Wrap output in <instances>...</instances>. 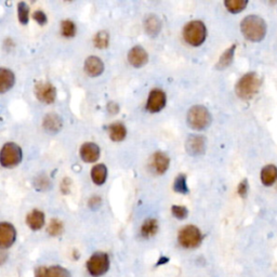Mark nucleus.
<instances>
[{
	"mask_svg": "<svg viewBox=\"0 0 277 277\" xmlns=\"http://www.w3.org/2000/svg\"><path fill=\"white\" fill-rule=\"evenodd\" d=\"M128 61L131 65L135 67H142L145 65L148 61L147 52L140 46L133 47L128 53Z\"/></svg>",
	"mask_w": 277,
	"mask_h": 277,
	"instance_id": "12",
	"label": "nucleus"
},
{
	"mask_svg": "<svg viewBox=\"0 0 277 277\" xmlns=\"http://www.w3.org/2000/svg\"><path fill=\"white\" fill-rule=\"evenodd\" d=\"M26 223H28V225L34 231L40 230L44 224L43 212H41L40 210H33L29 213V216L26 217Z\"/></svg>",
	"mask_w": 277,
	"mask_h": 277,
	"instance_id": "18",
	"label": "nucleus"
},
{
	"mask_svg": "<svg viewBox=\"0 0 277 277\" xmlns=\"http://www.w3.org/2000/svg\"><path fill=\"white\" fill-rule=\"evenodd\" d=\"M61 29H62V34H63V36H65V37H74L76 34V26L69 20L62 22Z\"/></svg>",
	"mask_w": 277,
	"mask_h": 277,
	"instance_id": "29",
	"label": "nucleus"
},
{
	"mask_svg": "<svg viewBox=\"0 0 277 277\" xmlns=\"http://www.w3.org/2000/svg\"><path fill=\"white\" fill-rule=\"evenodd\" d=\"M86 73L91 77L100 76L104 71V64L100 58L89 57L85 62Z\"/></svg>",
	"mask_w": 277,
	"mask_h": 277,
	"instance_id": "14",
	"label": "nucleus"
},
{
	"mask_svg": "<svg viewBox=\"0 0 277 277\" xmlns=\"http://www.w3.org/2000/svg\"><path fill=\"white\" fill-rule=\"evenodd\" d=\"M158 231V222L155 219H148L146 220L141 228V234L143 237L149 238L154 236Z\"/></svg>",
	"mask_w": 277,
	"mask_h": 277,
	"instance_id": "24",
	"label": "nucleus"
},
{
	"mask_svg": "<svg viewBox=\"0 0 277 277\" xmlns=\"http://www.w3.org/2000/svg\"><path fill=\"white\" fill-rule=\"evenodd\" d=\"M261 181L265 186H271L277 181V167L267 165L261 170Z\"/></svg>",
	"mask_w": 277,
	"mask_h": 277,
	"instance_id": "19",
	"label": "nucleus"
},
{
	"mask_svg": "<svg viewBox=\"0 0 277 277\" xmlns=\"http://www.w3.org/2000/svg\"><path fill=\"white\" fill-rule=\"evenodd\" d=\"M179 243L184 248L191 249L198 247L202 243V233L198 228L194 225H187L183 228L179 233Z\"/></svg>",
	"mask_w": 277,
	"mask_h": 277,
	"instance_id": "7",
	"label": "nucleus"
},
{
	"mask_svg": "<svg viewBox=\"0 0 277 277\" xmlns=\"http://www.w3.org/2000/svg\"><path fill=\"white\" fill-rule=\"evenodd\" d=\"M144 28H145V32L149 36H157L158 33L160 32V29H162V23H160L159 19L156 15L150 14L146 16L145 22H144Z\"/></svg>",
	"mask_w": 277,
	"mask_h": 277,
	"instance_id": "20",
	"label": "nucleus"
},
{
	"mask_svg": "<svg viewBox=\"0 0 277 277\" xmlns=\"http://www.w3.org/2000/svg\"><path fill=\"white\" fill-rule=\"evenodd\" d=\"M29 12H30L29 6L25 3H20L17 5V15H19L20 22L24 25L29 23Z\"/></svg>",
	"mask_w": 277,
	"mask_h": 277,
	"instance_id": "30",
	"label": "nucleus"
},
{
	"mask_svg": "<svg viewBox=\"0 0 277 277\" xmlns=\"http://www.w3.org/2000/svg\"><path fill=\"white\" fill-rule=\"evenodd\" d=\"M106 177H107V169L103 164L95 165L92 168L91 178L95 184L102 185L106 180Z\"/></svg>",
	"mask_w": 277,
	"mask_h": 277,
	"instance_id": "22",
	"label": "nucleus"
},
{
	"mask_svg": "<svg viewBox=\"0 0 277 277\" xmlns=\"http://www.w3.org/2000/svg\"><path fill=\"white\" fill-rule=\"evenodd\" d=\"M173 190L177 193H181V194H186L189 192V187H187L186 184V177L184 174H179L175 180L173 182Z\"/></svg>",
	"mask_w": 277,
	"mask_h": 277,
	"instance_id": "27",
	"label": "nucleus"
},
{
	"mask_svg": "<svg viewBox=\"0 0 277 277\" xmlns=\"http://www.w3.org/2000/svg\"><path fill=\"white\" fill-rule=\"evenodd\" d=\"M247 5H248L247 0H226V2H224V6L232 13L242 12L247 7Z\"/></svg>",
	"mask_w": 277,
	"mask_h": 277,
	"instance_id": "25",
	"label": "nucleus"
},
{
	"mask_svg": "<svg viewBox=\"0 0 277 277\" xmlns=\"http://www.w3.org/2000/svg\"><path fill=\"white\" fill-rule=\"evenodd\" d=\"M22 160V149L15 143H6L2 153H0V162L6 168H12L19 165Z\"/></svg>",
	"mask_w": 277,
	"mask_h": 277,
	"instance_id": "5",
	"label": "nucleus"
},
{
	"mask_svg": "<svg viewBox=\"0 0 277 277\" xmlns=\"http://www.w3.org/2000/svg\"><path fill=\"white\" fill-rule=\"evenodd\" d=\"M235 49H236V46L235 44H233V46L230 47L228 50L223 52V55L221 56L218 64H217L218 69H224L232 64V62H233V59H234Z\"/></svg>",
	"mask_w": 277,
	"mask_h": 277,
	"instance_id": "23",
	"label": "nucleus"
},
{
	"mask_svg": "<svg viewBox=\"0 0 277 277\" xmlns=\"http://www.w3.org/2000/svg\"><path fill=\"white\" fill-rule=\"evenodd\" d=\"M16 232L15 229L10 223L3 222L0 224V247L3 249L9 248L15 242Z\"/></svg>",
	"mask_w": 277,
	"mask_h": 277,
	"instance_id": "10",
	"label": "nucleus"
},
{
	"mask_svg": "<svg viewBox=\"0 0 277 277\" xmlns=\"http://www.w3.org/2000/svg\"><path fill=\"white\" fill-rule=\"evenodd\" d=\"M62 231H63V224H62V222H60L57 219L51 220L48 226V233L52 236H58L62 233Z\"/></svg>",
	"mask_w": 277,
	"mask_h": 277,
	"instance_id": "31",
	"label": "nucleus"
},
{
	"mask_svg": "<svg viewBox=\"0 0 277 277\" xmlns=\"http://www.w3.org/2000/svg\"><path fill=\"white\" fill-rule=\"evenodd\" d=\"M110 269L109 256L104 253H95L87 262V270L93 277L104 275Z\"/></svg>",
	"mask_w": 277,
	"mask_h": 277,
	"instance_id": "6",
	"label": "nucleus"
},
{
	"mask_svg": "<svg viewBox=\"0 0 277 277\" xmlns=\"http://www.w3.org/2000/svg\"><path fill=\"white\" fill-rule=\"evenodd\" d=\"M44 277H70V273L64 267L55 265L46 269V276Z\"/></svg>",
	"mask_w": 277,
	"mask_h": 277,
	"instance_id": "26",
	"label": "nucleus"
},
{
	"mask_svg": "<svg viewBox=\"0 0 277 277\" xmlns=\"http://www.w3.org/2000/svg\"><path fill=\"white\" fill-rule=\"evenodd\" d=\"M266 30L265 21L258 15H248L240 23V31L244 37L254 42L262 41L265 38Z\"/></svg>",
	"mask_w": 277,
	"mask_h": 277,
	"instance_id": "1",
	"label": "nucleus"
},
{
	"mask_svg": "<svg viewBox=\"0 0 277 277\" xmlns=\"http://www.w3.org/2000/svg\"><path fill=\"white\" fill-rule=\"evenodd\" d=\"M171 212L173 216L179 219V220H183L187 217V214H189V211L183 206H172L171 207Z\"/></svg>",
	"mask_w": 277,
	"mask_h": 277,
	"instance_id": "32",
	"label": "nucleus"
},
{
	"mask_svg": "<svg viewBox=\"0 0 277 277\" xmlns=\"http://www.w3.org/2000/svg\"><path fill=\"white\" fill-rule=\"evenodd\" d=\"M169 164H170V160L169 157L163 153V152H157L153 155V159H152V166H153L155 172L158 174H163L167 171L169 168Z\"/></svg>",
	"mask_w": 277,
	"mask_h": 277,
	"instance_id": "15",
	"label": "nucleus"
},
{
	"mask_svg": "<svg viewBox=\"0 0 277 277\" xmlns=\"http://www.w3.org/2000/svg\"><path fill=\"white\" fill-rule=\"evenodd\" d=\"M109 39H110V37H109V34H107V32L101 31L94 36V39H93L94 46L99 49H104L109 46Z\"/></svg>",
	"mask_w": 277,
	"mask_h": 277,
	"instance_id": "28",
	"label": "nucleus"
},
{
	"mask_svg": "<svg viewBox=\"0 0 277 277\" xmlns=\"http://www.w3.org/2000/svg\"><path fill=\"white\" fill-rule=\"evenodd\" d=\"M248 190H249V185H248V181L247 180H243L242 182L239 183L238 185V194L240 197L245 198L247 194H248Z\"/></svg>",
	"mask_w": 277,
	"mask_h": 277,
	"instance_id": "33",
	"label": "nucleus"
},
{
	"mask_svg": "<svg viewBox=\"0 0 277 277\" xmlns=\"http://www.w3.org/2000/svg\"><path fill=\"white\" fill-rule=\"evenodd\" d=\"M34 92L40 102L47 104L55 102L57 97V90L55 86L49 83H38L35 86Z\"/></svg>",
	"mask_w": 277,
	"mask_h": 277,
	"instance_id": "8",
	"label": "nucleus"
},
{
	"mask_svg": "<svg viewBox=\"0 0 277 277\" xmlns=\"http://www.w3.org/2000/svg\"><path fill=\"white\" fill-rule=\"evenodd\" d=\"M46 269L47 267H39V269L36 271L35 276L36 277H44L46 276Z\"/></svg>",
	"mask_w": 277,
	"mask_h": 277,
	"instance_id": "35",
	"label": "nucleus"
},
{
	"mask_svg": "<svg viewBox=\"0 0 277 277\" xmlns=\"http://www.w3.org/2000/svg\"><path fill=\"white\" fill-rule=\"evenodd\" d=\"M109 131H110L111 139L115 142L122 141L127 136V129L121 122L112 123L109 127Z\"/></svg>",
	"mask_w": 277,
	"mask_h": 277,
	"instance_id": "21",
	"label": "nucleus"
},
{
	"mask_svg": "<svg viewBox=\"0 0 277 277\" xmlns=\"http://www.w3.org/2000/svg\"><path fill=\"white\" fill-rule=\"evenodd\" d=\"M260 86H261L260 78H259L258 74L251 71V73L245 74L238 80L235 91L240 99L249 100L259 91Z\"/></svg>",
	"mask_w": 277,
	"mask_h": 277,
	"instance_id": "2",
	"label": "nucleus"
},
{
	"mask_svg": "<svg viewBox=\"0 0 277 277\" xmlns=\"http://www.w3.org/2000/svg\"><path fill=\"white\" fill-rule=\"evenodd\" d=\"M34 20L37 22L38 24L40 25H43V24H46L47 23V16L46 14H44L41 10H38V11H35L34 13Z\"/></svg>",
	"mask_w": 277,
	"mask_h": 277,
	"instance_id": "34",
	"label": "nucleus"
},
{
	"mask_svg": "<svg viewBox=\"0 0 277 277\" xmlns=\"http://www.w3.org/2000/svg\"><path fill=\"white\" fill-rule=\"evenodd\" d=\"M187 122L192 129L204 130L211 123V115L205 106L195 105L187 113Z\"/></svg>",
	"mask_w": 277,
	"mask_h": 277,
	"instance_id": "3",
	"label": "nucleus"
},
{
	"mask_svg": "<svg viewBox=\"0 0 277 277\" xmlns=\"http://www.w3.org/2000/svg\"><path fill=\"white\" fill-rule=\"evenodd\" d=\"M80 156L86 163H95L100 157V148L95 143H85L80 148Z\"/></svg>",
	"mask_w": 277,
	"mask_h": 277,
	"instance_id": "13",
	"label": "nucleus"
},
{
	"mask_svg": "<svg viewBox=\"0 0 277 277\" xmlns=\"http://www.w3.org/2000/svg\"><path fill=\"white\" fill-rule=\"evenodd\" d=\"M185 148L192 156L203 155L206 148V140L202 136H191L186 140Z\"/></svg>",
	"mask_w": 277,
	"mask_h": 277,
	"instance_id": "11",
	"label": "nucleus"
},
{
	"mask_svg": "<svg viewBox=\"0 0 277 277\" xmlns=\"http://www.w3.org/2000/svg\"><path fill=\"white\" fill-rule=\"evenodd\" d=\"M15 82L14 74L10 69L2 68L0 69V92L5 93L10 90Z\"/></svg>",
	"mask_w": 277,
	"mask_h": 277,
	"instance_id": "17",
	"label": "nucleus"
},
{
	"mask_svg": "<svg viewBox=\"0 0 277 277\" xmlns=\"http://www.w3.org/2000/svg\"><path fill=\"white\" fill-rule=\"evenodd\" d=\"M207 36V30L205 24L200 21H192L187 23L183 31V37L191 46L197 47L205 41Z\"/></svg>",
	"mask_w": 277,
	"mask_h": 277,
	"instance_id": "4",
	"label": "nucleus"
},
{
	"mask_svg": "<svg viewBox=\"0 0 277 277\" xmlns=\"http://www.w3.org/2000/svg\"><path fill=\"white\" fill-rule=\"evenodd\" d=\"M42 126L49 133H57L62 128V119L57 114H48L43 118Z\"/></svg>",
	"mask_w": 277,
	"mask_h": 277,
	"instance_id": "16",
	"label": "nucleus"
},
{
	"mask_svg": "<svg viewBox=\"0 0 277 277\" xmlns=\"http://www.w3.org/2000/svg\"><path fill=\"white\" fill-rule=\"evenodd\" d=\"M166 105V94L159 89L152 90L146 103V110L150 113H158L162 111Z\"/></svg>",
	"mask_w": 277,
	"mask_h": 277,
	"instance_id": "9",
	"label": "nucleus"
}]
</instances>
